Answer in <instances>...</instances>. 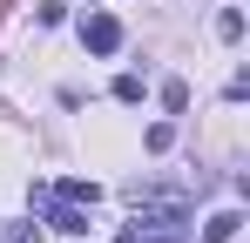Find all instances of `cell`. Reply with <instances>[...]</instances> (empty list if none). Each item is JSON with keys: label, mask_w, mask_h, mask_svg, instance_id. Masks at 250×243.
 Instances as JSON below:
<instances>
[{"label": "cell", "mask_w": 250, "mask_h": 243, "mask_svg": "<svg viewBox=\"0 0 250 243\" xmlns=\"http://www.w3.org/2000/svg\"><path fill=\"white\" fill-rule=\"evenodd\" d=\"M237 230H244V209H216V216L203 223V243H230Z\"/></svg>", "instance_id": "3957f363"}, {"label": "cell", "mask_w": 250, "mask_h": 243, "mask_svg": "<svg viewBox=\"0 0 250 243\" xmlns=\"http://www.w3.org/2000/svg\"><path fill=\"white\" fill-rule=\"evenodd\" d=\"M142 142H149V156H163L169 142H176V128H169V122H156V128H149V135H142Z\"/></svg>", "instance_id": "52a82bcc"}, {"label": "cell", "mask_w": 250, "mask_h": 243, "mask_svg": "<svg viewBox=\"0 0 250 243\" xmlns=\"http://www.w3.org/2000/svg\"><path fill=\"white\" fill-rule=\"evenodd\" d=\"M54 196H61V202H82V209H95V202H102V189H95L88 176H68V182H54Z\"/></svg>", "instance_id": "277c9868"}, {"label": "cell", "mask_w": 250, "mask_h": 243, "mask_svg": "<svg viewBox=\"0 0 250 243\" xmlns=\"http://www.w3.org/2000/svg\"><path fill=\"white\" fill-rule=\"evenodd\" d=\"M163 108H169V115L189 108V81H163Z\"/></svg>", "instance_id": "5b68a950"}, {"label": "cell", "mask_w": 250, "mask_h": 243, "mask_svg": "<svg viewBox=\"0 0 250 243\" xmlns=\"http://www.w3.org/2000/svg\"><path fill=\"white\" fill-rule=\"evenodd\" d=\"M0 243H41V230H34V223H7V230H0Z\"/></svg>", "instance_id": "ba28073f"}, {"label": "cell", "mask_w": 250, "mask_h": 243, "mask_svg": "<svg viewBox=\"0 0 250 243\" xmlns=\"http://www.w3.org/2000/svg\"><path fill=\"white\" fill-rule=\"evenodd\" d=\"M115 101H142V75H115Z\"/></svg>", "instance_id": "9c48e42d"}, {"label": "cell", "mask_w": 250, "mask_h": 243, "mask_svg": "<svg viewBox=\"0 0 250 243\" xmlns=\"http://www.w3.org/2000/svg\"><path fill=\"white\" fill-rule=\"evenodd\" d=\"M82 47L88 54H115V47H122V20H115V14H88L82 20Z\"/></svg>", "instance_id": "7a4b0ae2"}, {"label": "cell", "mask_w": 250, "mask_h": 243, "mask_svg": "<svg viewBox=\"0 0 250 243\" xmlns=\"http://www.w3.org/2000/svg\"><path fill=\"white\" fill-rule=\"evenodd\" d=\"M34 202L47 209V230H61V237H88V209H82V202H61L54 189H34Z\"/></svg>", "instance_id": "6da1fadb"}, {"label": "cell", "mask_w": 250, "mask_h": 243, "mask_svg": "<svg viewBox=\"0 0 250 243\" xmlns=\"http://www.w3.org/2000/svg\"><path fill=\"white\" fill-rule=\"evenodd\" d=\"M216 34H223V40H244V14L223 7V14H216Z\"/></svg>", "instance_id": "8992f818"}]
</instances>
